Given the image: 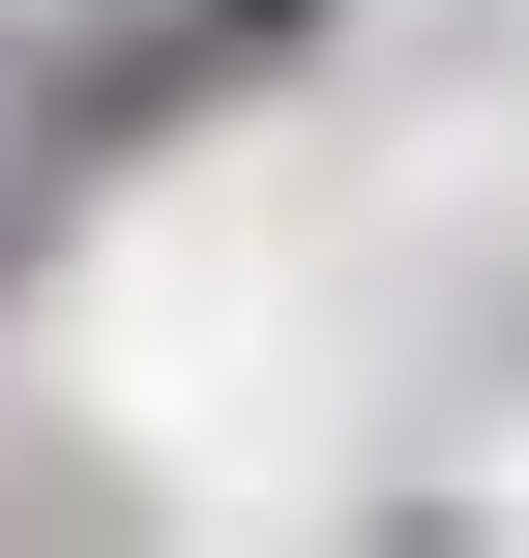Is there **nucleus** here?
<instances>
[{"mask_svg":"<svg viewBox=\"0 0 529 558\" xmlns=\"http://www.w3.org/2000/svg\"><path fill=\"white\" fill-rule=\"evenodd\" d=\"M324 0H118V29H59L29 59V147H147V118H206V88H265Z\"/></svg>","mask_w":529,"mask_h":558,"instance_id":"obj_1","label":"nucleus"},{"mask_svg":"<svg viewBox=\"0 0 529 558\" xmlns=\"http://www.w3.org/2000/svg\"><path fill=\"white\" fill-rule=\"evenodd\" d=\"M0 206H29V59H0Z\"/></svg>","mask_w":529,"mask_h":558,"instance_id":"obj_2","label":"nucleus"}]
</instances>
